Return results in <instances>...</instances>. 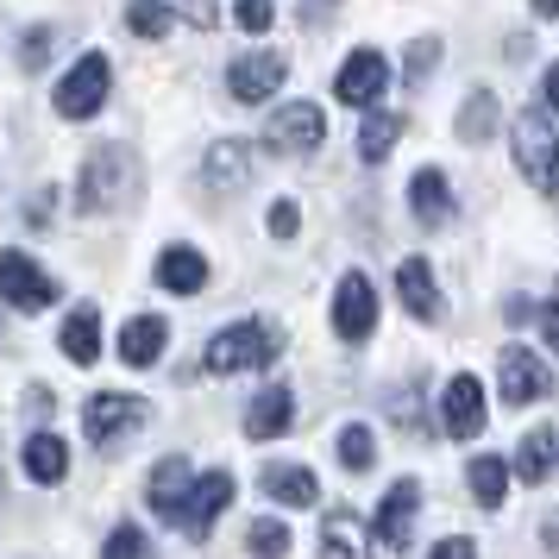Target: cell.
<instances>
[{"label":"cell","instance_id":"6da1fadb","mask_svg":"<svg viewBox=\"0 0 559 559\" xmlns=\"http://www.w3.org/2000/svg\"><path fill=\"white\" fill-rule=\"evenodd\" d=\"M139 152L132 145H95L82 157V177H76V207L82 214H114L139 195Z\"/></svg>","mask_w":559,"mask_h":559},{"label":"cell","instance_id":"7a4b0ae2","mask_svg":"<svg viewBox=\"0 0 559 559\" xmlns=\"http://www.w3.org/2000/svg\"><path fill=\"white\" fill-rule=\"evenodd\" d=\"M277 353H283V333L271 328V321H233V328H221L214 340H207L202 365L214 371V378H233V371H258V365H271Z\"/></svg>","mask_w":559,"mask_h":559},{"label":"cell","instance_id":"3957f363","mask_svg":"<svg viewBox=\"0 0 559 559\" xmlns=\"http://www.w3.org/2000/svg\"><path fill=\"white\" fill-rule=\"evenodd\" d=\"M515 164L540 195H559V139L547 114H515Z\"/></svg>","mask_w":559,"mask_h":559},{"label":"cell","instance_id":"277c9868","mask_svg":"<svg viewBox=\"0 0 559 559\" xmlns=\"http://www.w3.org/2000/svg\"><path fill=\"white\" fill-rule=\"evenodd\" d=\"M107 88H114V70H107V57L102 51H88V57H76V70L57 82V114L63 120H95L107 107Z\"/></svg>","mask_w":559,"mask_h":559},{"label":"cell","instance_id":"5b68a950","mask_svg":"<svg viewBox=\"0 0 559 559\" xmlns=\"http://www.w3.org/2000/svg\"><path fill=\"white\" fill-rule=\"evenodd\" d=\"M0 302L20 308V314H38V308L57 302V283L45 277L20 246H7V252H0Z\"/></svg>","mask_w":559,"mask_h":559},{"label":"cell","instance_id":"8992f818","mask_svg":"<svg viewBox=\"0 0 559 559\" xmlns=\"http://www.w3.org/2000/svg\"><path fill=\"white\" fill-rule=\"evenodd\" d=\"M333 333L353 340V346L378 333V289H371L365 271H346V277H340V296H333Z\"/></svg>","mask_w":559,"mask_h":559},{"label":"cell","instance_id":"52a82bcc","mask_svg":"<svg viewBox=\"0 0 559 559\" xmlns=\"http://www.w3.org/2000/svg\"><path fill=\"white\" fill-rule=\"evenodd\" d=\"M383 88H390V63H383V51H371V45L353 51L346 63H340V76H333V95H340L346 107H365V114L378 107Z\"/></svg>","mask_w":559,"mask_h":559},{"label":"cell","instance_id":"ba28073f","mask_svg":"<svg viewBox=\"0 0 559 559\" xmlns=\"http://www.w3.org/2000/svg\"><path fill=\"white\" fill-rule=\"evenodd\" d=\"M139 421H145V396H127V390H102V396H88V408H82V428H88L95 447H114Z\"/></svg>","mask_w":559,"mask_h":559},{"label":"cell","instance_id":"9c48e42d","mask_svg":"<svg viewBox=\"0 0 559 559\" xmlns=\"http://www.w3.org/2000/svg\"><path fill=\"white\" fill-rule=\"evenodd\" d=\"M497 383H503V403L509 408L554 396V378H547V365H540L528 346H503V358H497Z\"/></svg>","mask_w":559,"mask_h":559},{"label":"cell","instance_id":"30bf717a","mask_svg":"<svg viewBox=\"0 0 559 559\" xmlns=\"http://www.w3.org/2000/svg\"><path fill=\"white\" fill-rule=\"evenodd\" d=\"M283 76H289V63H283L277 51H246V57H233L227 88H233V102L258 107L264 95H277V88H283Z\"/></svg>","mask_w":559,"mask_h":559},{"label":"cell","instance_id":"8fae6325","mask_svg":"<svg viewBox=\"0 0 559 559\" xmlns=\"http://www.w3.org/2000/svg\"><path fill=\"white\" fill-rule=\"evenodd\" d=\"M440 428L453 440H478L484 433V383L472 371L447 378V396H440Z\"/></svg>","mask_w":559,"mask_h":559},{"label":"cell","instance_id":"7c38bea8","mask_svg":"<svg viewBox=\"0 0 559 559\" xmlns=\"http://www.w3.org/2000/svg\"><path fill=\"white\" fill-rule=\"evenodd\" d=\"M264 139H271L277 152H314V145L328 139V120H321V107H314V102H289V107L271 114Z\"/></svg>","mask_w":559,"mask_h":559},{"label":"cell","instance_id":"4fadbf2b","mask_svg":"<svg viewBox=\"0 0 559 559\" xmlns=\"http://www.w3.org/2000/svg\"><path fill=\"white\" fill-rule=\"evenodd\" d=\"M227 503H233V478H227V472H202V478H195V490H189V503H182L177 528L202 540V534L214 528V515H221Z\"/></svg>","mask_w":559,"mask_h":559},{"label":"cell","instance_id":"5bb4252c","mask_svg":"<svg viewBox=\"0 0 559 559\" xmlns=\"http://www.w3.org/2000/svg\"><path fill=\"white\" fill-rule=\"evenodd\" d=\"M202 182L214 189V195H233V189H246V182H252V152H246V139H221V145H207Z\"/></svg>","mask_w":559,"mask_h":559},{"label":"cell","instance_id":"9a60e30c","mask_svg":"<svg viewBox=\"0 0 559 559\" xmlns=\"http://www.w3.org/2000/svg\"><path fill=\"white\" fill-rule=\"evenodd\" d=\"M415 509H421V484H415V478L390 484V497H383V509H378V540L390 547V554H403V547H408Z\"/></svg>","mask_w":559,"mask_h":559},{"label":"cell","instance_id":"2e32d148","mask_svg":"<svg viewBox=\"0 0 559 559\" xmlns=\"http://www.w3.org/2000/svg\"><path fill=\"white\" fill-rule=\"evenodd\" d=\"M396 296H403V308L415 321H440V289H433L428 258H403L396 264Z\"/></svg>","mask_w":559,"mask_h":559},{"label":"cell","instance_id":"e0dca14e","mask_svg":"<svg viewBox=\"0 0 559 559\" xmlns=\"http://www.w3.org/2000/svg\"><path fill=\"white\" fill-rule=\"evenodd\" d=\"M289 421H296V396H289L283 383L258 390L252 408H246V433H252V440H277V433H289Z\"/></svg>","mask_w":559,"mask_h":559},{"label":"cell","instance_id":"ac0fdd59","mask_svg":"<svg viewBox=\"0 0 559 559\" xmlns=\"http://www.w3.org/2000/svg\"><path fill=\"white\" fill-rule=\"evenodd\" d=\"M321 559H371V534L353 509H328L321 522Z\"/></svg>","mask_w":559,"mask_h":559},{"label":"cell","instance_id":"d6986e66","mask_svg":"<svg viewBox=\"0 0 559 559\" xmlns=\"http://www.w3.org/2000/svg\"><path fill=\"white\" fill-rule=\"evenodd\" d=\"M258 484H264V497H277L283 509H314V497H321V484H314L308 465H264Z\"/></svg>","mask_w":559,"mask_h":559},{"label":"cell","instance_id":"ffe728a7","mask_svg":"<svg viewBox=\"0 0 559 559\" xmlns=\"http://www.w3.org/2000/svg\"><path fill=\"white\" fill-rule=\"evenodd\" d=\"M189 490H195V478H189V459H164L152 472V509L164 515V522H182V503H189Z\"/></svg>","mask_w":559,"mask_h":559},{"label":"cell","instance_id":"44dd1931","mask_svg":"<svg viewBox=\"0 0 559 559\" xmlns=\"http://www.w3.org/2000/svg\"><path fill=\"white\" fill-rule=\"evenodd\" d=\"M157 283L170 289V296H195L207 283V258L195 252V246H164V258H157Z\"/></svg>","mask_w":559,"mask_h":559},{"label":"cell","instance_id":"7402d4cb","mask_svg":"<svg viewBox=\"0 0 559 559\" xmlns=\"http://www.w3.org/2000/svg\"><path fill=\"white\" fill-rule=\"evenodd\" d=\"M408 207H415L421 227H447V221H453V189H447V177H440V170H415Z\"/></svg>","mask_w":559,"mask_h":559},{"label":"cell","instance_id":"603a6c76","mask_svg":"<svg viewBox=\"0 0 559 559\" xmlns=\"http://www.w3.org/2000/svg\"><path fill=\"white\" fill-rule=\"evenodd\" d=\"M20 465H26L32 484H63V472H70V447H63L57 433H26V453H20Z\"/></svg>","mask_w":559,"mask_h":559},{"label":"cell","instance_id":"cb8c5ba5","mask_svg":"<svg viewBox=\"0 0 559 559\" xmlns=\"http://www.w3.org/2000/svg\"><path fill=\"white\" fill-rule=\"evenodd\" d=\"M57 346H63L70 365H95V358H102V314H95V308H76V314L63 321V333H57Z\"/></svg>","mask_w":559,"mask_h":559},{"label":"cell","instance_id":"d4e9b609","mask_svg":"<svg viewBox=\"0 0 559 559\" xmlns=\"http://www.w3.org/2000/svg\"><path fill=\"white\" fill-rule=\"evenodd\" d=\"M164 340H170V328H164L157 314H132L127 333H120V358H127V365H157V358H164Z\"/></svg>","mask_w":559,"mask_h":559},{"label":"cell","instance_id":"484cf974","mask_svg":"<svg viewBox=\"0 0 559 559\" xmlns=\"http://www.w3.org/2000/svg\"><path fill=\"white\" fill-rule=\"evenodd\" d=\"M554 459H559L554 428L522 433V447H515V478H522V484H547V478H554Z\"/></svg>","mask_w":559,"mask_h":559},{"label":"cell","instance_id":"4316f807","mask_svg":"<svg viewBox=\"0 0 559 559\" xmlns=\"http://www.w3.org/2000/svg\"><path fill=\"white\" fill-rule=\"evenodd\" d=\"M396 139H403V114H383V107H371V114H365V127H358V157H365V164H383Z\"/></svg>","mask_w":559,"mask_h":559},{"label":"cell","instance_id":"83f0119b","mask_svg":"<svg viewBox=\"0 0 559 559\" xmlns=\"http://www.w3.org/2000/svg\"><path fill=\"white\" fill-rule=\"evenodd\" d=\"M490 132H497V95L478 88V95H465V107H459V139L465 145H484Z\"/></svg>","mask_w":559,"mask_h":559},{"label":"cell","instance_id":"f1b7e54d","mask_svg":"<svg viewBox=\"0 0 559 559\" xmlns=\"http://www.w3.org/2000/svg\"><path fill=\"white\" fill-rule=\"evenodd\" d=\"M465 478H472V497H478L484 509H503V490H509V465L503 459H472V465H465Z\"/></svg>","mask_w":559,"mask_h":559},{"label":"cell","instance_id":"f546056e","mask_svg":"<svg viewBox=\"0 0 559 559\" xmlns=\"http://www.w3.org/2000/svg\"><path fill=\"white\" fill-rule=\"evenodd\" d=\"M340 465L346 472H371L378 465V440H371V428H340Z\"/></svg>","mask_w":559,"mask_h":559},{"label":"cell","instance_id":"4dcf8cb0","mask_svg":"<svg viewBox=\"0 0 559 559\" xmlns=\"http://www.w3.org/2000/svg\"><path fill=\"white\" fill-rule=\"evenodd\" d=\"M127 26L139 32V38H164L177 20H170V7H157V0H132V7H127Z\"/></svg>","mask_w":559,"mask_h":559},{"label":"cell","instance_id":"1f68e13d","mask_svg":"<svg viewBox=\"0 0 559 559\" xmlns=\"http://www.w3.org/2000/svg\"><path fill=\"white\" fill-rule=\"evenodd\" d=\"M246 547H252V559H283L289 554V528L283 522H252L246 528Z\"/></svg>","mask_w":559,"mask_h":559},{"label":"cell","instance_id":"d6a6232c","mask_svg":"<svg viewBox=\"0 0 559 559\" xmlns=\"http://www.w3.org/2000/svg\"><path fill=\"white\" fill-rule=\"evenodd\" d=\"M102 559H152V540H145V528H132V522H120V528L107 534Z\"/></svg>","mask_w":559,"mask_h":559},{"label":"cell","instance_id":"836d02e7","mask_svg":"<svg viewBox=\"0 0 559 559\" xmlns=\"http://www.w3.org/2000/svg\"><path fill=\"white\" fill-rule=\"evenodd\" d=\"M57 51V32L51 26H32L26 32V45H20V63H26V70H45V57Z\"/></svg>","mask_w":559,"mask_h":559},{"label":"cell","instance_id":"e575fe53","mask_svg":"<svg viewBox=\"0 0 559 559\" xmlns=\"http://www.w3.org/2000/svg\"><path fill=\"white\" fill-rule=\"evenodd\" d=\"M233 20H239L246 32H271L277 7H271V0H233Z\"/></svg>","mask_w":559,"mask_h":559},{"label":"cell","instance_id":"d590c367","mask_svg":"<svg viewBox=\"0 0 559 559\" xmlns=\"http://www.w3.org/2000/svg\"><path fill=\"white\" fill-rule=\"evenodd\" d=\"M433 63H440V45H433V38H421V45H408V57H403V76L408 82H421L433 70Z\"/></svg>","mask_w":559,"mask_h":559},{"label":"cell","instance_id":"8d00e7d4","mask_svg":"<svg viewBox=\"0 0 559 559\" xmlns=\"http://www.w3.org/2000/svg\"><path fill=\"white\" fill-rule=\"evenodd\" d=\"M296 227H302L296 202H277V207H271V233H277V239H296Z\"/></svg>","mask_w":559,"mask_h":559},{"label":"cell","instance_id":"74e56055","mask_svg":"<svg viewBox=\"0 0 559 559\" xmlns=\"http://www.w3.org/2000/svg\"><path fill=\"white\" fill-rule=\"evenodd\" d=\"M51 408H57L51 390H26V415H32V421H51Z\"/></svg>","mask_w":559,"mask_h":559},{"label":"cell","instance_id":"f35d334b","mask_svg":"<svg viewBox=\"0 0 559 559\" xmlns=\"http://www.w3.org/2000/svg\"><path fill=\"white\" fill-rule=\"evenodd\" d=\"M428 559H478V547H472V540H459V534H453V540H440V547H433Z\"/></svg>","mask_w":559,"mask_h":559},{"label":"cell","instance_id":"ab89813d","mask_svg":"<svg viewBox=\"0 0 559 559\" xmlns=\"http://www.w3.org/2000/svg\"><path fill=\"white\" fill-rule=\"evenodd\" d=\"M528 314H534V308L522 302V296H509V302H503V321H509V328H522V321H528Z\"/></svg>","mask_w":559,"mask_h":559},{"label":"cell","instance_id":"60d3db41","mask_svg":"<svg viewBox=\"0 0 559 559\" xmlns=\"http://www.w3.org/2000/svg\"><path fill=\"white\" fill-rule=\"evenodd\" d=\"M540 328H547V346L559 353V302H547V314H540Z\"/></svg>","mask_w":559,"mask_h":559},{"label":"cell","instance_id":"b9f144b4","mask_svg":"<svg viewBox=\"0 0 559 559\" xmlns=\"http://www.w3.org/2000/svg\"><path fill=\"white\" fill-rule=\"evenodd\" d=\"M540 540H547V554L559 559V509H554V515H547V528H540Z\"/></svg>","mask_w":559,"mask_h":559},{"label":"cell","instance_id":"7bdbcfd3","mask_svg":"<svg viewBox=\"0 0 559 559\" xmlns=\"http://www.w3.org/2000/svg\"><path fill=\"white\" fill-rule=\"evenodd\" d=\"M547 107H559V63L547 70Z\"/></svg>","mask_w":559,"mask_h":559},{"label":"cell","instance_id":"ee69618b","mask_svg":"<svg viewBox=\"0 0 559 559\" xmlns=\"http://www.w3.org/2000/svg\"><path fill=\"white\" fill-rule=\"evenodd\" d=\"M534 13H540V20H559V0H534Z\"/></svg>","mask_w":559,"mask_h":559},{"label":"cell","instance_id":"f6af8a7d","mask_svg":"<svg viewBox=\"0 0 559 559\" xmlns=\"http://www.w3.org/2000/svg\"><path fill=\"white\" fill-rule=\"evenodd\" d=\"M302 13L314 20V13H333V0H302Z\"/></svg>","mask_w":559,"mask_h":559}]
</instances>
